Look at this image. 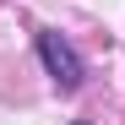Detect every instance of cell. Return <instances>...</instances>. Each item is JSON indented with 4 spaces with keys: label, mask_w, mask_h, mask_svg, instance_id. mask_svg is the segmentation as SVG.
<instances>
[{
    "label": "cell",
    "mask_w": 125,
    "mask_h": 125,
    "mask_svg": "<svg viewBox=\"0 0 125 125\" xmlns=\"http://www.w3.org/2000/svg\"><path fill=\"white\" fill-rule=\"evenodd\" d=\"M38 54H44V65H49V76H54L60 93H76L82 87V76H87V71H82V54L60 33H38Z\"/></svg>",
    "instance_id": "obj_1"
}]
</instances>
